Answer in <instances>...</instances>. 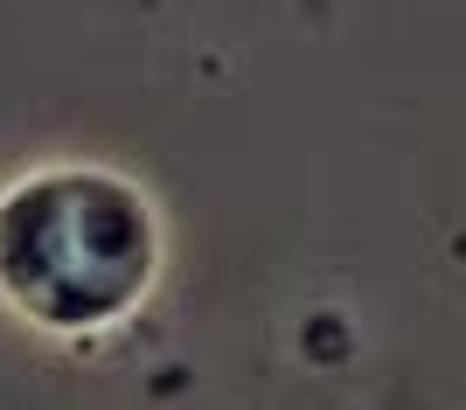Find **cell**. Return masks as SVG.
<instances>
[{"instance_id":"cell-1","label":"cell","mask_w":466,"mask_h":410,"mask_svg":"<svg viewBox=\"0 0 466 410\" xmlns=\"http://www.w3.org/2000/svg\"><path fill=\"white\" fill-rule=\"evenodd\" d=\"M147 272H154V223L126 181L63 167L0 202V285L42 327H105L139 299Z\"/></svg>"}]
</instances>
